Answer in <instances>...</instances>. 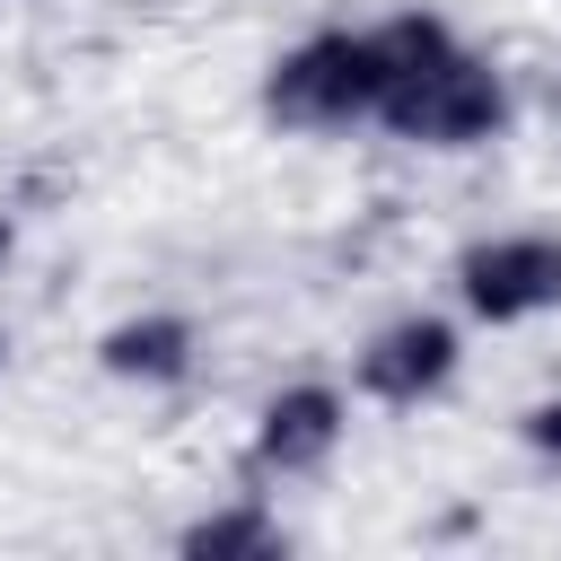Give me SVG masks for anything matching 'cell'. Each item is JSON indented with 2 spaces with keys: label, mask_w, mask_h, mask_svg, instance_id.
Returning a JSON list of instances; mask_svg holds the SVG:
<instances>
[{
  "label": "cell",
  "mask_w": 561,
  "mask_h": 561,
  "mask_svg": "<svg viewBox=\"0 0 561 561\" xmlns=\"http://www.w3.org/2000/svg\"><path fill=\"white\" fill-rule=\"evenodd\" d=\"M175 552H193V561H272V552H289V517H280V500L272 491H228V500H210L202 517H184L175 526Z\"/></svg>",
  "instance_id": "7"
},
{
  "label": "cell",
  "mask_w": 561,
  "mask_h": 561,
  "mask_svg": "<svg viewBox=\"0 0 561 561\" xmlns=\"http://www.w3.org/2000/svg\"><path fill=\"white\" fill-rule=\"evenodd\" d=\"M18 245H26V219H18V202H0V272L18 263Z\"/></svg>",
  "instance_id": "9"
},
{
  "label": "cell",
  "mask_w": 561,
  "mask_h": 561,
  "mask_svg": "<svg viewBox=\"0 0 561 561\" xmlns=\"http://www.w3.org/2000/svg\"><path fill=\"white\" fill-rule=\"evenodd\" d=\"M0 368H9V324H0Z\"/></svg>",
  "instance_id": "10"
},
{
  "label": "cell",
  "mask_w": 561,
  "mask_h": 561,
  "mask_svg": "<svg viewBox=\"0 0 561 561\" xmlns=\"http://www.w3.org/2000/svg\"><path fill=\"white\" fill-rule=\"evenodd\" d=\"M377 105H386V44H377V18H324L307 35H289L263 79H254V114L289 140H351V131H377Z\"/></svg>",
  "instance_id": "2"
},
{
  "label": "cell",
  "mask_w": 561,
  "mask_h": 561,
  "mask_svg": "<svg viewBox=\"0 0 561 561\" xmlns=\"http://www.w3.org/2000/svg\"><path fill=\"white\" fill-rule=\"evenodd\" d=\"M508 430H517V447H526V456H535V465H543V473L561 482V386H543V394H526Z\"/></svg>",
  "instance_id": "8"
},
{
  "label": "cell",
  "mask_w": 561,
  "mask_h": 561,
  "mask_svg": "<svg viewBox=\"0 0 561 561\" xmlns=\"http://www.w3.org/2000/svg\"><path fill=\"white\" fill-rule=\"evenodd\" d=\"M447 307L473 333H535L561 316V228L552 219H500L473 228L447 254Z\"/></svg>",
  "instance_id": "3"
},
{
  "label": "cell",
  "mask_w": 561,
  "mask_h": 561,
  "mask_svg": "<svg viewBox=\"0 0 561 561\" xmlns=\"http://www.w3.org/2000/svg\"><path fill=\"white\" fill-rule=\"evenodd\" d=\"M552 105H561V88H552Z\"/></svg>",
  "instance_id": "11"
},
{
  "label": "cell",
  "mask_w": 561,
  "mask_h": 561,
  "mask_svg": "<svg viewBox=\"0 0 561 561\" xmlns=\"http://www.w3.org/2000/svg\"><path fill=\"white\" fill-rule=\"evenodd\" d=\"M465 316L456 307H394V316H377L359 342H351V394L359 403H377V412H430V403H447L456 394V377H465Z\"/></svg>",
  "instance_id": "5"
},
{
  "label": "cell",
  "mask_w": 561,
  "mask_h": 561,
  "mask_svg": "<svg viewBox=\"0 0 561 561\" xmlns=\"http://www.w3.org/2000/svg\"><path fill=\"white\" fill-rule=\"evenodd\" d=\"M386 44V105H377V140L412 149V158H482L508 140L517 123V70L473 44L447 9L412 0L377 18Z\"/></svg>",
  "instance_id": "1"
},
{
  "label": "cell",
  "mask_w": 561,
  "mask_h": 561,
  "mask_svg": "<svg viewBox=\"0 0 561 561\" xmlns=\"http://www.w3.org/2000/svg\"><path fill=\"white\" fill-rule=\"evenodd\" d=\"M351 412H359L351 377H316V368L272 377V386L254 394V412H245V438H237V482H254V491H298V482H324V473L342 465V447H351Z\"/></svg>",
  "instance_id": "4"
},
{
  "label": "cell",
  "mask_w": 561,
  "mask_h": 561,
  "mask_svg": "<svg viewBox=\"0 0 561 561\" xmlns=\"http://www.w3.org/2000/svg\"><path fill=\"white\" fill-rule=\"evenodd\" d=\"M202 316H184V307H123L96 342H88V359H96V377L105 386H123V394H175V386H193L202 377Z\"/></svg>",
  "instance_id": "6"
}]
</instances>
